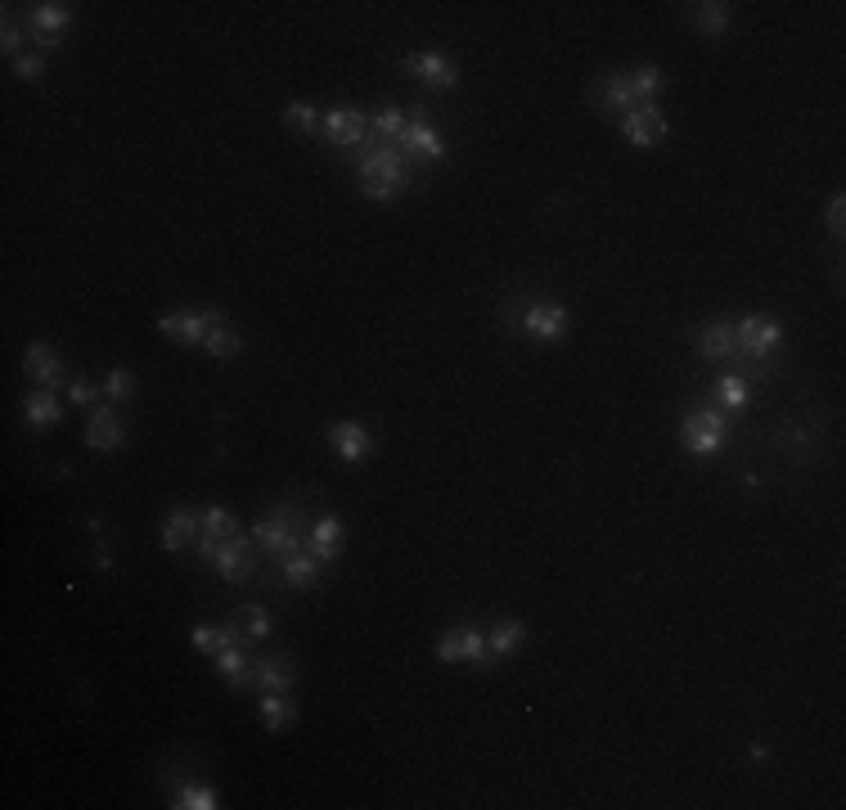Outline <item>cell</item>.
<instances>
[{
	"label": "cell",
	"instance_id": "cell-16",
	"mask_svg": "<svg viewBox=\"0 0 846 810\" xmlns=\"http://www.w3.org/2000/svg\"><path fill=\"white\" fill-rule=\"evenodd\" d=\"M698 356L702 360H738V342H734V324L716 320L698 329Z\"/></svg>",
	"mask_w": 846,
	"mask_h": 810
},
{
	"label": "cell",
	"instance_id": "cell-22",
	"mask_svg": "<svg viewBox=\"0 0 846 810\" xmlns=\"http://www.w3.org/2000/svg\"><path fill=\"white\" fill-rule=\"evenodd\" d=\"M342 540H347V527H342L338 518H320L311 527V554L320 558V563H333L342 549Z\"/></svg>",
	"mask_w": 846,
	"mask_h": 810
},
{
	"label": "cell",
	"instance_id": "cell-31",
	"mask_svg": "<svg viewBox=\"0 0 846 810\" xmlns=\"http://www.w3.org/2000/svg\"><path fill=\"white\" fill-rule=\"evenodd\" d=\"M630 86H635L639 104H653V95L662 90V68H657V63H644V68H635V72H630Z\"/></svg>",
	"mask_w": 846,
	"mask_h": 810
},
{
	"label": "cell",
	"instance_id": "cell-38",
	"mask_svg": "<svg viewBox=\"0 0 846 810\" xmlns=\"http://www.w3.org/2000/svg\"><path fill=\"white\" fill-rule=\"evenodd\" d=\"M14 72H18L23 81H36V77L45 72V59H41V54H18V59H14Z\"/></svg>",
	"mask_w": 846,
	"mask_h": 810
},
{
	"label": "cell",
	"instance_id": "cell-17",
	"mask_svg": "<svg viewBox=\"0 0 846 810\" xmlns=\"http://www.w3.org/2000/svg\"><path fill=\"white\" fill-rule=\"evenodd\" d=\"M329 441H333V450H338L342 459H351V464H360V459L374 450V441H369V432L360 428V423H351V419H342V423H333L329 428Z\"/></svg>",
	"mask_w": 846,
	"mask_h": 810
},
{
	"label": "cell",
	"instance_id": "cell-35",
	"mask_svg": "<svg viewBox=\"0 0 846 810\" xmlns=\"http://www.w3.org/2000/svg\"><path fill=\"white\" fill-rule=\"evenodd\" d=\"M104 396H108V401H131V396H135L131 369H113V374L104 378Z\"/></svg>",
	"mask_w": 846,
	"mask_h": 810
},
{
	"label": "cell",
	"instance_id": "cell-14",
	"mask_svg": "<svg viewBox=\"0 0 846 810\" xmlns=\"http://www.w3.org/2000/svg\"><path fill=\"white\" fill-rule=\"evenodd\" d=\"M122 441H126V423L117 419L108 405H99V410L90 414V423H86V446L90 450H104V455H108V450H117Z\"/></svg>",
	"mask_w": 846,
	"mask_h": 810
},
{
	"label": "cell",
	"instance_id": "cell-1",
	"mask_svg": "<svg viewBox=\"0 0 846 810\" xmlns=\"http://www.w3.org/2000/svg\"><path fill=\"white\" fill-rule=\"evenodd\" d=\"M405 185H410V162H405V153L396 144L360 153V189H365V198L392 203V198H401Z\"/></svg>",
	"mask_w": 846,
	"mask_h": 810
},
{
	"label": "cell",
	"instance_id": "cell-11",
	"mask_svg": "<svg viewBox=\"0 0 846 810\" xmlns=\"http://www.w3.org/2000/svg\"><path fill=\"white\" fill-rule=\"evenodd\" d=\"M293 680H297L293 657H284V653L252 657V680L248 684H257L261 693H288V689H293Z\"/></svg>",
	"mask_w": 846,
	"mask_h": 810
},
{
	"label": "cell",
	"instance_id": "cell-6",
	"mask_svg": "<svg viewBox=\"0 0 846 810\" xmlns=\"http://www.w3.org/2000/svg\"><path fill=\"white\" fill-rule=\"evenodd\" d=\"M392 144L405 153V158H423V162L446 158V144H441V135L428 126V113H423V108H414L410 122H405V131L396 135Z\"/></svg>",
	"mask_w": 846,
	"mask_h": 810
},
{
	"label": "cell",
	"instance_id": "cell-28",
	"mask_svg": "<svg viewBox=\"0 0 846 810\" xmlns=\"http://www.w3.org/2000/svg\"><path fill=\"white\" fill-rule=\"evenodd\" d=\"M203 347H207V356L230 360V356H239V351H243V338L230 329V324H216V329L203 338Z\"/></svg>",
	"mask_w": 846,
	"mask_h": 810
},
{
	"label": "cell",
	"instance_id": "cell-33",
	"mask_svg": "<svg viewBox=\"0 0 846 810\" xmlns=\"http://www.w3.org/2000/svg\"><path fill=\"white\" fill-rule=\"evenodd\" d=\"M234 621H239L243 630H248V639H266L270 635V612L261 608V603H248V608L234 612Z\"/></svg>",
	"mask_w": 846,
	"mask_h": 810
},
{
	"label": "cell",
	"instance_id": "cell-21",
	"mask_svg": "<svg viewBox=\"0 0 846 810\" xmlns=\"http://www.w3.org/2000/svg\"><path fill=\"white\" fill-rule=\"evenodd\" d=\"M212 662H216V671L225 675V684H230V689H243V684L252 680V657H248V648H243V644L221 648Z\"/></svg>",
	"mask_w": 846,
	"mask_h": 810
},
{
	"label": "cell",
	"instance_id": "cell-40",
	"mask_svg": "<svg viewBox=\"0 0 846 810\" xmlns=\"http://www.w3.org/2000/svg\"><path fill=\"white\" fill-rule=\"evenodd\" d=\"M824 221H828V230H833V234H842V230H846V198H833V203H828Z\"/></svg>",
	"mask_w": 846,
	"mask_h": 810
},
{
	"label": "cell",
	"instance_id": "cell-10",
	"mask_svg": "<svg viewBox=\"0 0 846 810\" xmlns=\"http://www.w3.org/2000/svg\"><path fill=\"white\" fill-rule=\"evenodd\" d=\"M567 324H572V315L554 302H536V306H527V315H522V333L536 338V342H558L567 333Z\"/></svg>",
	"mask_w": 846,
	"mask_h": 810
},
{
	"label": "cell",
	"instance_id": "cell-27",
	"mask_svg": "<svg viewBox=\"0 0 846 810\" xmlns=\"http://www.w3.org/2000/svg\"><path fill=\"white\" fill-rule=\"evenodd\" d=\"M203 536H212V540L239 536V522H234V513L225 509V504H207L203 509Z\"/></svg>",
	"mask_w": 846,
	"mask_h": 810
},
{
	"label": "cell",
	"instance_id": "cell-39",
	"mask_svg": "<svg viewBox=\"0 0 846 810\" xmlns=\"http://www.w3.org/2000/svg\"><path fill=\"white\" fill-rule=\"evenodd\" d=\"M23 41H27V36L18 32L14 23H5V32H0V50H5L9 59H18V54H23Z\"/></svg>",
	"mask_w": 846,
	"mask_h": 810
},
{
	"label": "cell",
	"instance_id": "cell-8",
	"mask_svg": "<svg viewBox=\"0 0 846 810\" xmlns=\"http://www.w3.org/2000/svg\"><path fill=\"white\" fill-rule=\"evenodd\" d=\"M216 324H225L221 311H171V315H158V329L167 333L171 342H203Z\"/></svg>",
	"mask_w": 846,
	"mask_h": 810
},
{
	"label": "cell",
	"instance_id": "cell-15",
	"mask_svg": "<svg viewBox=\"0 0 846 810\" xmlns=\"http://www.w3.org/2000/svg\"><path fill=\"white\" fill-rule=\"evenodd\" d=\"M72 23V9L59 5V0H45V5L32 9V41L36 45H54L59 41V32H68Z\"/></svg>",
	"mask_w": 846,
	"mask_h": 810
},
{
	"label": "cell",
	"instance_id": "cell-2",
	"mask_svg": "<svg viewBox=\"0 0 846 810\" xmlns=\"http://www.w3.org/2000/svg\"><path fill=\"white\" fill-rule=\"evenodd\" d=\"M198 554H203V563H212L225 581H248V576H252V549H248V536H243V531H239V536H230V540L203 536Z\"/></svg>",
	"mask_w": 846,
	"mask_h": 810
},
{
	"label": "cell",
	"instance_id": "cell-23",
	"mask_svg": "<svg viewBox=\"0 0 846 810\" xmlns=\"http://www.w3.org/2000/svg\"><path fill=\"white\" fill-rule=\"evenodd\" d=\"M320 567H324V563L311 554V549H297V554L284 558V581L293 585V590H306V585L320 581Z\"/></svg>",
	"mask_w": 846,
	"mask_h": 810
},
{
	"label": "cell",
	"instance_id": "cell-7",
	"mask_svg": "<svg viewBox=\"0 0 846 810\" xmlns=\"http://www.w3.org/2000/svg\"><path fill=\"white\" fill-rule=\"evenodd\" d=\"M324 140L338 144V149H365V135H369V117L360 108H329L320 122Z\"/></svg>",
	"mask_w": 846,
	"mask_h": 810
},
{
	"label": "cell",
	"instance_id": "cell-12",
	"mask_svg": "<svg viewBox=\"0 0 846 810\" xmlns=\"http://www.w3.org/2000/svg\"><path fill=\"white\" fill-rule=\"evenodd\" d=\"M401 68L414 72V77H419L423 86H432V90H450V86L459 81V68H455V63H450L446 54H432V50H428V54H405Z\"/></svg>",
	"mask_w": 846,
	"mask_h": 810
},
{
	"label": "cell",
	"instance_id": "cell-18",
	"mask_svg": "<svg viewBox=\"0 0 846 810\" xmlns=\"http://www.w3.org/2000/svg\"><path fill=\"white\" fill-rule=\"evenodd\" d=\"M203 527V513L194 509H171L167 513V527H162V549H171V554H180V549L194 540V531Z\"/></svg>",
	"mask_w": 846,
	"mask_h": 810
},
{
	"label": "cell",
	"instance_id": "cell-36",
	"mask_svg": "<svg viewBox=\"0 0 846 810\" xmlns=\"http://www.w3.org/2000/svg\"><path fill=\"white\" fill-rule=\"evenodd\" d=\"M720 401H725L729 410H743V405H747V383H743V378H738V374L720 378Z\"/></svg>",
	"mask_w": 846,
	"mask_h": 810
},
{
	"label": "cell",
	"instance_id": "cell-9",
	"mask_svg": "<svg viewBox=\"0 0 846 810\" xmlns=\"http://www.w3.org/2000/svg\"><path fill=\"white\" fill-rule=\"evenodd\" d=\"M621 135H626L635 149H653V144L666 140V117L657 104H639L621 117Z\"/></svg>",
	"mask_w": 846,
	"mask_h": 810
},
{
	"label": "cell",
	"instance_id": "cell-25",
	"mask_svg": "<svg viewBox=\"0 0 846 810\" xmlns=\"http://www.w3.org/2000/svg\"><path fill=\"white\" fill-rule=\"evenodd\" d=\"M261 720H266L270 734H279L297 720V702L288 693H261Z\"/></svg>",
	"mask_w": 846,
	"mask_h": 810
},
{
	"label": "cell",
	"instance_id": "cell-19",
	"mask_svg": "<svg viewBox=\"0 0 846 810\" xmlns=\"http://www.w3.org/2000/svg\"><path fill=\"white\" fill-rule=\"evenodd\" d=\"M23 419L32 423V428H54V423L63 419V401L50 392V387H41V392H27L23 396Z\"/></svg>",
	"mask_w": 846,
	"mask_h": 810
},
{
	"label": "cell",
	"instance_id": "cell-29",
	"mask_svg": "<svg viewBox=\"0 0 846 810\" xmlns=\"http://www.w3.org/2000/svg\"><path fill=\"white\" fill-rule=\"evenodd\" d=\"M693 23H698L702 36H720L729 27V5L711 0V5H693Z\"/></svg>",
	"mask_w": 846,
	"mask_h": 810
},
{
	"label": "cell",
	"instance_id": "cell-32",
	"mask_svg": "<svg viewBox=\"0 0 846 810\" xmlns=\"http://www.w3.org/2000/svg\"><path fill=\"white\" fill-rule=\"evenodd\" d=\"M284 122L293 126V131H302V135H315V131H320V122H324V113H315L311 104H302V99H297V104L284 108Z\"/></svg>",
	"mask_w": 846,
	"mask_h": 810
},
{
	"label": "cell",
	"instance_id": "cell-3",
	"mask_svg": "<svg viewBox=\"0 0 846 810\" xmlns=\"http://www.w3.org/2000/svg\"><path fill=\"white\" fill-rule=\"evenodd\" d=\"M680 441L689 455H716L725 446V414L720 410H693L680 423Z\"/></svg>",
	"mask_w": 846,
	"mask_h": 810
},
{
	"label": "cell",
	"instance_id": "cell-13",
	"mask_svg": "<svg viewBox=\"0 0 846 810\" xmlns=\"http://www.w3.org/2000/svg\"><path fill=\"white\" fill-rule=\"evenodd\" d=\"M23 374L32 378V383H41V387H59V378H63V356L50 347V342H27V351H23Z\"/></svg>",
	"mask_w": 846,
	"mask_h": 810
},
{
	"label": "cell",
	"instance_id": "cell-37",
	"mask_svg": "<svg viewBox=\"0 0 846 810\" xmlns=\"http://www.w3.org/2000/svg\"><path fill=\"white\" fill-rule=\"evenodd\" d=\"M437 662H446V666L459 662V626H450L446 635L437 639Z\"/></svg>",
	"mask_w": 846,
	"mask_h": 810
},
{
	"label": "cell",
	"instance_id": "cell-4",
	"mask_svg": "<svg viewBox=\"0 0 846 810\" xmlns=\"http://www.w3.org/2000/svg\"><path fill=\"white\" fill-rule=\"evenodd\" d=\"M252 540L266 545L275 558H288L302 549V536H297V509H279V513H266V518L252 527Z\"/></svg>",
	"mask_w": 846,
	"mask_h": 810
},
{
	"label": "cell",
	"instance_id": "cell-30",
	"mask_svg": "<svg viewBox=\"0 0 846 810\" xmlns=\"http://www.w3.org/2000/svg\"><path fill=\"white\" fill-rule=\"evenodd\" d=\"M171 806H180V810H216L221 801H216V788H207V783H185Z\"/></svg>",
	"mask_w": 846,
	"mask_h": 810
},
{
	"label": "cell",
	"instance_id": "cell-26",
	"mask_svg": "<svg viewBox=\"0 0 846 810\" xmlns=\"http://www.w3.org/2000/svg\"><path fill=\"white\" fill-rule=\"evenodd\" d=\"M522 639H527V626H522L518 617H504V621H495V630L486 635V644H491L495 657H509L513 648H522Z\"/></svg>",
	"mask_w": 846,
	"mask_h": 810
},
{
	"label": "cell",
	"instance_id": "cell-20",
	"mask_svg": "<svg viewBox=\"0 0 846 810\" xmlns=\"http://www.w3.org/2000/svg\"><path fill=\"white\" fill-rule=\"evenodd\" d=\"M599 104L612 108L617 117H626L630 108H639V95H635V86H630V72H612V77H603Z\"/></svg>",
	"mask_w": 846,
	"mask_h": 810
},
{
	"label": "cell",
	"instance_id": "cell-41",
	"mask_svg": "<svg viewBox=\"0 0 846 810\" xmlns=\"http://www.w3.org/2000/svg\"><path fill=\"white\" fill-rule=\"evenodd\" d=\"M68 401H72V405L99 401V387H95V383H72V387H68Z\"/></svg>",
	"mask_w": 846,
	"mask_h": 810
},
{
	"label": "cell",
	"instance_id": "cell-34",
	"mask_svg": "<svg viewBox=\"0 0 846 810\" xmlns=\"http://www.w3.org/2000/svg\"><path fill=\"white\" fill-rule=\"evenodd\" d=\"M369 126H374L378 135H392V140H396V135L405 131V113H401L396 104H383L374 117H369Z\"/></svg>",
	"mask_w": 846,
	"mask_h": 810
},
{
	"label": "cell",
	"instance_id": "cell-5",
	"mask_svg": "<svg viewBox=\"0 0 846 810\" xmlns=\"http://www.w3.org/2000/svg\"><path fill=\"white\" fill-rule=\"evenodd\" d=\"M734 342H738V360L743 356L765 360L783 342V329H779V320H770V315H743V320L734 324Z\"/></svg>",
	"mask_w": 846,
	"mask_h": 810
},
{
	"label": "cell",
	"instance_id": "cell-24",
	"mask_svg": "<svg viewBox=\"0 0 846 810\" xmlns=\"http://www.w3.org/2000/svg\"><path fill=\"white\" fill-rule=\"evenodd\" d=\"M459 662H468V666H495L500 657L491 653V644H486V635L482 630H473V626H459Z\"/></svg>",
	"mask_w": 846,
	"mask_h": 810
}]
</instances>
